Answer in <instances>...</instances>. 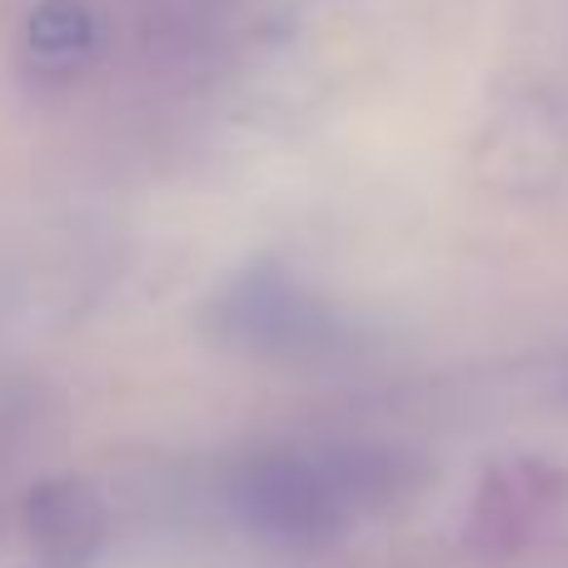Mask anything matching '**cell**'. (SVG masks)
<instances>
[{
    "label": "cell",
    "instance_id": "4",
    "mask_svg": "<svg viewBox=\"0 0 568 568\" xmlns=\"http://www.w3.org/2000/svg\"><path fill=\"white\" fill-rule=\"evenodd\" d=\"M40 424H45V404H40L36 384L0 379V489L30 454V444L40 439Z\"/></svg>",
    "mask_w": 568,
    "mask_h": 568
},
{
    "label": "cell",
    "instance_id": "2",
    "mask_svg": "<svg viewBox=\"0 0 568 568\" xmlns=\"http://www.w3.org/2000/svg\"><path fill=\"white\" fill-rule=\"evenodd\" d=\"M105 504L80 479H45L20 509V564L16 568H90L105 554Z\"/></svg>",
    "mask_w": 568,
    "mask_h": 568
},
{
    "label": "cell",
    "instance_id": "3",
    "mask_svg": "<svg viewBox=\"0 0 568 568\" xmlns=\"http://www.w3.org/2000/svg\"><path fill=\"white\" fill-rule=\"evenodd\" d=\"M100 50V20L85 0H40L26 20V55L40 75H75Z\"/></svg>",
    "mask_w": 568,
    "mask_h": 568
},
{
    "label": "cell",
    "instance_id": "1",
    "mask_svg": "<svg viewBox=\"0 0 568 568\" xmlns=\"http://www.w3.org/2000/svg\"><path fill=\"white\" fill-rule=\"evenodd\" d=\"M414 489V464L369 444L275 449L230 484V509L255 539L280 549H324L389 514Z\"/></svg>",
    "mask_w": 568,
    "mask_h": 568
}]
</instances>
